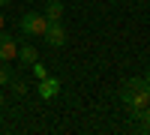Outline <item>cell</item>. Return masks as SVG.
<instances>
[{
  "label": "cell",
  "mask_w": 150,
  "mask_h": 135,
  "mask_svg": "<svg viewBox=\"0 0 150 135\" xmlns=\"http://www.w3.org/2000/svg\"><path fill=\"white\" fill-rule=\"evenodd\" d=\"M120 99H123V105H126L129 117L138 120L141 111L147 108V102H150V90H147L144 78H129L126 84H123V90H120Z\"/></svg>",
  "instance_id": "cell-1"
},
{
  "label": "cell",
  "mask_w": 150,
  "mask_h": 135,
  "mask_svg": "<svg viewBox=\"0 0 150 135\" xmlns=\"http://www.w3.org/2000/svg\"><path fill=\"white\" fill-rule=\"evenodd\" d=\"M27 3H33V0H27Z\"/></svg>",
  "instance_id": "cell-16"
},
{
  "label": "cell",
  "mask_w": 150,
  "mask_h": 135,
  "mask_svg": "<svg viewBox=\"0 0 150 135\" xmlns=\"http://www.w3.org/2000/svg\"><path fill=\"white\" fill-rule=\"evenodd\" d=\"M30 69H33V75L39 78V81H42V78H48V69H45V63H39V60H33Z\"/></svg>",
  "instance_id": "cell-9"
},
{
  "label": "cell",
  "mask_w": 150,
  "mask_h": 135,
  "mask_svg": "<svg viewBox=\"0 0 150 135\" xmlns=\"http://www.w3.org/2000/svg\"><path fill=\"white\" fill-rule=\"evenodd\" d=\"M15 54H18L15 36H9V33L0 30V60H3V63H9V60H15Z\"/></svg>",
  "instance_id": "cell-4"
},
{
  "label": "cell",
  "mask_w": 150,
  "mask_h": 135,
  "mask_svg": "<svg viewBox=\"0 0 150 135\" xmlns=\"http://www.w3.org/2000/svg\"><path fill=\"white\" fill-rule=\"evenodd\" d=\"M144 84H147V90H150V72H147V75H144Z\"/></svg>",
  "instance_id": "cell-12"
},
{
  "label": "cell",
  "mask_w": 150,
  "mask_h": 135,
  "mask_svg": "<svg viewBox=\"0 0 150 135\" xmlns=\"http://www.w3.org/2000/svg\"><path fill=\"white\" fill-rule=\"evenodd\" d=\"M9 84H12V90H15V93H24V90H27V84H24V81H15V78H12Z\"/></svg>",
  "instance_id": "cell-11"
},
{
  "label": "cell",
  "mask_w": 150,
  "mask_h": 135,
  "mask_svg": "<svg viewBox=\"0 0 150 135\" xmlns=\"http://www.w3.org/2000/svg\"><path fill=\"white\" fill-rule=\"evenodd\" d=\"M0 30H3V12H0Z\"/></svg>",
  "instance_id": "cell-13"
},
{
  "label": "cell",
  "mask_w": 150,
  "mask_h": 135,
  "mask_svg": "<svg viewBox=\"0 0 150 135\" xmlns=\"http://www.w3.org/2000/svg\"><path fill=\"white\" fill-rule=\"evenodd\" d=\"M141 132H150V102H147V108H144V111H141Z\"/></svg>",
  "instance_id": "cell-10"
},
{
  "label": "cell",
  "mask_w": 150,
  "mask_h": 135,
  "mask_svg": "<svg viewBox=\"0 0 150 135\" xmlns=\"http://www.w3.org/2000/svg\"><path fill=\"white\" fill-rule=\"evenodd\" d=\"M42 39L51 45V48L66 45V27H63V21H48V27H45V33H42Z\"/></svg>",
  "instance_id": "cell-3"
},
{
  "label": "cell",
  "mask_w": 150,
  "mask_h": 135,
  "mask_svg": "<svg viewBox=\"0 0 150 135\" xmlns=\"http://www.w3.org/2000/svg\"><path fill=\"white\" fill-rule=\"evenodd\" d=\"M9 81H12V69L3 63V60H0V87H6Z\"/></svg>",
  "instance_id": "cell-8"
},
{
  "label": "cell",
  "mask_w": 150,
  "mask_h": 135,
  "mask_svg": "<svg viewBox=\"0 0 150 135\" xmlns=\"http://www.w3.org/2000/svg\"><path fill=\"white\" fill-rule=\"evenodd\" d=\"M63 12H66V6L60 3V0H48V3H45V12H42V15H45L48 21H60V18H63Z\"/></svg>",
  "instance_id": "cell-6"
},
{
  "label": "cell",
  "mask_w": 150,
  "mask_h": 135,
  "mask_svg": "<svg viewBox=\"0 0 150 135\" xmlns=\"http://www.w3.org/2000/svg\"><path fill=\"white\" fill-rule=\"evenodd\" d=\"M15 57H18V63H24V66H30L33 60H39V54H36V48H33V45H21Z\"/></svg>",
  "instance_id": "cell-7"
},
{
  "label": "cell",
  "mask_w": 150,
  "mask_h": 135,
  "mask_svg": "<svg viewBox=\"0 0 150 135\" xmlns=\"http://www.w3.org/2000/svg\"><path fill=\"white\" fill-rule=\"evenodd\" d=\"M6 3H12V0H0V6H6Z\"/></svg>",
  "instance_id": "cell-14"
},
{
  "label": "cell",
  "mask_w": 150,
  "mask_h": 135,
  "mask_svg": "<svg viewBox=\"0 0 150 135\" xmlns=\"http://www.w3.org/2000/svg\"><path fill=\"white\" fill-rule=\"evenodd\" d=\"M0 105H3V93H0Z\"/></svg>",
  "instance_id": "cell-15"
},
{
  "label": "cell",
  "mask_w": 150,
  "mask_h": 135,
  "mask_svg": "<svg viewBox=\"0 0 150 135\" xmlns=\"http://www.w3.org/2000/svg\"><path fill=\"white\" fill-rule=\"evenodd\" d=\"M57 93H60V81H57V78L48 75V78L39 81V96H42V99H54Z\"/></svg>",
  "instance_id": "cell-5"
},
{
  "label": "cell",
  "mask_w": 150,
  "mask_h": 135,
  "mask_svg": "<svg viewBox=\"0 0 150 135\" xmlns=\"http://www.w3.org/2000/svg\"><path fill=\"white\" fill-rule=\"evenodd\" d=\"M18 27H21V33H27V36H42L45 27H48V18L42 15V12H27V15H21Z\"/></svg>",
  "instance_id": "cell-2"
}]
</instances>
